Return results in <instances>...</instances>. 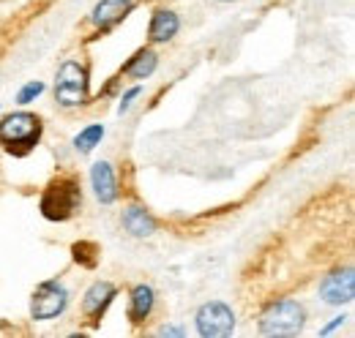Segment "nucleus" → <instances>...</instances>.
<instances>
[{"mask_svg":"<svg viewBox=\"0 0 355 338\" xmlns=\"http://www.w3.org/2000/svg\"><path fill=\"white\" fill-rule=\"evenodd\" d=\"M42 215L49 221H69L74 218L83 208V186L80 177L74 175H58L55 180H49L42 194Z\"/></svg>","mask_w":355,"mask_h":338,"instance_id":"obj_1","label":"nucleus"},{"mask_svg":"<svg viewBox=\"0 0 355 338\" xmlns=\"http://www.w3.org/2000/svg\"><path fill=\"white\" fill-rule=\"evenodd\" d=\"M42 139V118L33 112H11L0 121V148L14 156H28Z\"/></svg>","mask_w":355,"mask_h":338,"instance_id":"obj_2","label":"nucleus"},{"mask_svg":"<svg viewBox=\"0 0 355 338\" xmlns=\"http://www.w3.org/2000/svg\"><path fill=\"white\" fill-rule=\"evenodd\" d=\"M304 305L298 300H279L268 308L260 319V333L263 336H295L304 328Z\"/></svg>","mask_w":355,"mask_h":338,"instance_id":"obj_3","label":"nucleus"},{"mask_svg":"<svg viewBox=\"0 0 355 338\" xmlns=\"http://www.w3.org/2000/svg\"><path fill=\"white\" fill-rule=\"evenodd\" d=\"M55 98L60 107H80L88 101V69L77 60H66L58 69Z\"/></svg>","mask_w":355,"mask_h":338,"instance_id":"obj_4","label":"nucleus"},{"mask_svg":"<svg viewBox=\"0 0 355 338\" xmlns=\"http://www.w3.org/2000/svg\"><path fill=\"white\" fill-rule=\"evenodd\" d=\"M197 330L205 338H224L235 330V314L227 303H205L197 311Z\"/></svg>","mask_w":355,"mask_h":338,"instance_id":"obj_5","label":"nucleus"},{"mask_svg":"<svg viewBox=\"0 0 355 338\" xmlns=\"http://www.w3.org/2000/svg\"><path fill=\"white\" fill-rule=\"evenodd\" d=\"M66 305H69V292L58 281H46L33 292L31 314H33V319H52V317L63 314Z\"/></svg>","mask_w":355,"mask_h":338,"instance_id":"obj_6","label":"nucleus"},{"mask_svg":"<svg viewBox=\"0 0 355 338\" xmlns=\"http://www.w3.org/2000/svg\"><path fill=\"white\" fill-rule=\"evenodd\" d=\"M320 295L325 303H334V305H342V303H350L355 295V276L350 267L345 270H336L331 276H325V281L320 284Z\"/></svg>","mask_w":355,"mask_h":338,"instance_id":"obj_7","label":"nucleus"},{"mask_svg":"<svg viewBox=\"0 0 355 338\" xmlns=\"http://www.w3.org/2000/svg\"><path fill=\"white\" fill-rule=\"evenodd\" d=\"M132 6L134 0H98L93 14H90V22L101 30H110V28H115L118 22H123L129 17Z\"/></svg>","mask_w":355,"mask_h":338,"instance_id":"obj_8","label":"nucleus"},{"mask_svg":"<svg viewBox=\"0 0 355 338\" xmlns=\"http://www.w3.org/2000/svg\"><path fill=\"white\" fill-rule=\"evenodd\" d=\"M90 180H93V191L98 197V202L112 205L118 199V183H115V172L107 161H96L90 169Z\"/></svg>","mask_w":355,"mask_h":338,"instance_id":"obj_9","label":"nucleus"},{"mask_svg":"<svg viewBox=\"0 0 355 338\" xmlns=\"http://www.w3.org/2000/svg\"><path fill=\"white\" fill-rule=\"evenodd\" d=\"M112 297H115V287H112L110 281H98V284H93L88 292H85V300H83V311H85V317L93 319V322H98L101 314L107 311V305L112 303Z\"/></svg>","mask_w":355,"mask_h":338,"instance_id":"obj_10","label":"nucleus"},{"mask_svg":"<svg viewBox=\"0 0 355 338\" xmlns=\"http://www.w3.org/2000/svg\"><path fill=\"white\" fill-rule=\"evenodd\" d=\"M180 28V19H178L175 11L170 8H156L153 17H150V25H148V39L156 44H167Z\"/></svg>","mask_w":355,"mask_h":338,"instance_id":"obj_11","label":"nucleus"},{"mask_svg":"<svg viewBox=\"0 0 355 338\" xmlns=\"http://www.w3.org/2000/svg\"><path fill=\"white\" fill-rule=\"evenodd\" d=\"M123 226L132 232L134 238H148V235L156 232V218L145 211V208L132 205V208L123 211Z\"/></svg>","mask_w":355,"mask_h":338,"instance_id":"obj_12","label":"nucleus"},{"mask_svg":"<svg viewBox=\"0 0 355 338\" xmlns=\"http://www.w3.org/2000/svg\"><path fill=\"white\" fill-rule=\"evenodd\" d=\"M153 303H156V295H153V290H150V287H145V284L134 287L132 303H129V319H132L134 325H139V322H145V319L150 317Z\"/></svg>","mask_w":355,"mask_h":338,"instance_id":"obj_13","label":"nucleus"},{"mask_svg":"<svg viewBox=\"0 0 355 338\" xmlns=\"http://www.w3.org/2000/svg\"><path fill=\"white\" fill-rule=\"evenodd\" d=\"M159 66V57L153 49H139L132 60L123 66V74L132 77V80H148Z\"/></svg>","mask_w":355,"mask_h":338,"instance_id":"obj_14","label":"nucleus"},{"mask_svg":"<svg viewBox=\"0 0 355 338\" xmlns=\"http://www.w3.org/2000/svg\"><path fill=\"white\" fill-rule=\"evenodd\" d=\"M101 136H104V126H101V123H93V126L83 128V131L74 136V148H77L80 153H90V150H96V145L101 142Z\"/></svg>","mask_w":355,"mask_h":338,"instance_id":"obj_15","label":"nucleus"},{"mask_svg":"<svg viewBox=\"0 0 355 338\" xmlns=\"http://www.w3.org/2000/svg\"><path fill=\"white\" fill-rule=\"evenodd\" d=\"M42 93H44V84H42V82H28L22 90H19L17 101H19V104H31V101H33L36 96H42Z\"/></svg>","mask_w":355,"mask_h":338,"instance_id":"obj_16","label":"nucleus"},{"mask_svg":"<svg viewBox=\"0 0 355 338\" xmlns=\"http://www.w3.org/2000/svg\"><path fill=\"white\" fill-rule=\"evenodd\" d=\"M137 96H139V87H132V90H129V93L123 96V101H121V107H118V112H121V115H123V112H126V109L132 107V101L137 98Z\"/></svg>","mask_w":355,"mask_h":338,"instance_id":"obj_17","label":"nucleus"},{"mask_svg":"<svg viewBox=\"0 0 355 338\" xmlns=\"http://www.w3.org/2000/svg\"><path fill=\"white\" fill-rule=\"evenodd\" d=\"M159 336H183V330L180 328H162Z\"/></svg>","mask_w":355,"mask_h":338,"instance_id":"obj_18","label":"nucleus"},{"mask_svg":"<svg viewBox=\"0 0 355 338\" xmlns=\"http://www.w3.org/2000/svg\"><path fill=\"white\" fill-rule=\"evenodd\" d=\"M222 3H232V0H222Z\"/></svg>","mask_w":355,"mask_h":338,"instance_id":"obj_19","label":"nucleus"}]
</instances>
